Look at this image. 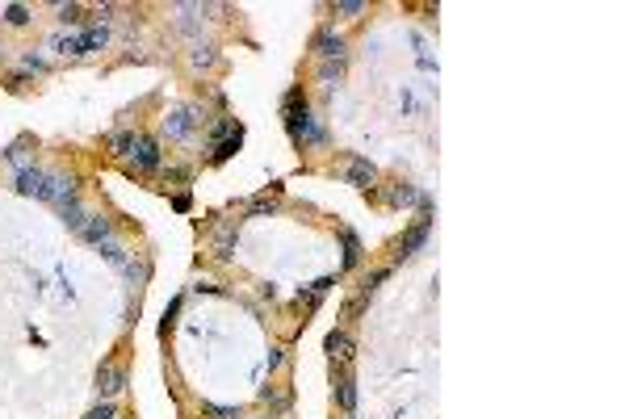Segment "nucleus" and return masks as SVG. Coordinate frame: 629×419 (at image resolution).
<instances>
[{
	"label": "nucleus",
	"mask_w": 629,
	"mask_h": 419,
	"mask_svg": "<svg viewBox=\"0 0 629 419\" xmlns=\"http://www.w3.org/2000/svg\"><path fill=\"white\" fill-rule=\"evenodd\" d=\"M285 130H290V139L298 143V147H319V143H327V130H323V122L311 113V105H307V96L294 93L285 96Z\"/></svg>",
	"instance_id": "nucleus-1"
},
{
	"label": "nucleus",
	"mask_w": 629,
	"mask_h": 419,
	"mask_svg": "<svg viewBox=\"0 0 629 419\" xmlns=\"http://www.w3.org/2000/svg\"><path fill=\"white\" fill-rule=\"evenodd\" d=\"M105 43H109V30H105V26H89L84 34H72V38L55 34V38H50V50H63V55H89V50H101Z\"/></svg>",
	"instance_id": "nucleus-2"
},
{
	"label": "nucleus",
	"mask_w": 629,
	"mask_h": 419,
	"mask_svg": "<svg viewBox=\"0 0 629 419\" xmlns=\"http://www.w3.org/2000/svg\"><path fill=\"white\" fill-rule=\"evenodd\" d=\"M193 126H197V109H193V105H180V109H173V113L164 118V135H168V139H189Z\"/></svg>",
	"instance_id": "nucleus-3"
},
{
	"label": "nucleus",
	"mask_w": 629,
	"mask_h": 419,
	"mask_svg": "<svg viewBox=\"0 0 629 419\" xmlns=\"http://www.w3.org/2000/svg\"><path fill=\"white\" fill-rule=\"evenodd\" d=\"M131 160H135V168H143V172H155L160 168V147H155V139L138 135L135 147H131Z\"/></svg>",
	"instance_id": "nucleus-4"
},
{
	"label": "nucleus",
	"mask_w": 629,
	"mask_h": 419,
	"mask_svg": "<svg viewBox=\"0 0 629 419\" xmlns=\"http://www.w3.org/2000/svg\"><path fill=\"white\" fill-rule=\"evenodd\" d=\"M314 50L323 55V63H336V59H344V38L327 26V30H319V38H314Z\"/></svg>",
	"instance_id": "nucleus-5"
},
{
	"label": "nucleus",
	"mask_w": 629,
	"mask_h": 419,
	"mask_svg": "<svg viewBox=\"0 0 629 419\" xmlns=\"http://www.w3.org/2000/svg\"><path fill=\"white\" fill-rule=\"evenodd\" d=\"M46 201H55V206L76 201V181H72V177H50V172H46Z\"/></svg>",
	"instance_id": "nucleus-6"
},
{
	"label": "nucleus",
	"mask_w": 629,
	"mask_h": 419,
	"mask_svg": "<svg viewBox=\"0 0 629 419\" xmlns=\"http://www.w3.org/2000/svg\"><path fill=\"white\" fill-rule=\"evenodd\" d=\"M80 239H84V243H97V247H101V243H109V239H114V227H109V218H101V214H89V218H84V227H80Z\"/></svg>",
	"instance_id": "nucleus-7"
},
{
	"label": "nucleus",
	"mask_w": 629,
	"mask_h": 419,
	"mask_svg": "<svg viewBox=\"0 0 629 419\" xmlns=\"http://www.w3.org/2000/svg\"><path fill=\"white\" fill-rule=\"evenodd\" d=\"M97 390H101V394L126 390V369H122V365H101V369H97Z\"/></svg>",
	"instance_id": "nucleus-8"
},
{
	"label": "nucleus",
	"mask_w": 629,
	"mask_h": 419,
	"mask_svg": "<svg viewBox=\"0 0 629 419\" xmlns=\"http://www.w3.org/2000/svg\"><path fill=\"white\" fill-rule=\"evenodd\" d=\"M344 181L357 189H369L373 181H378V168L369 164V160H349V168H344Z\"/></svg>",
	"instance_id": "nucleus-9"
},
{
	"label": "nucleus",
	"mask_w": 629,
	"mask_h": 419,
	"mask_svg": "<svg viewBox=\"0 0 629 419\" xmlns=\"http://www.w3.org/2000/svg\"><path fill=\"white\" fill-rule=\"evenodd\" d=\"M17 189H21L26 197H43L46 201V172L43 168H26V172H17Z\"/></svg>",
	"instance_id": "nucleus-10"
},
{
	"label": "nucleus",
	"mask_w": 629,
	"mask_h": 419,
	"mask_svg": "<svg viewBox=\"0 0 629 419\" xmlns=\"http://www.w3.org/2000/svg\"><path fill=\"white\" fill-rule=\"evenodd\" d=\"M323 348H327L332 361H353V340H349V331H332Z\"/></svg>",
	"instance_id": "nucleus-11"
},
{
	"label": "nucleus",
	"mask_w": 629,
	"mask_h": 419,
	"mask_svg": "<svg viewBox=\"0 0 629 419\" xmlns=\"http://www.w3.org/2000/svg\"><path fill=\"white\" fill-rule=\"evenodd\" d=\"M235 235H239V223H219L214 227V252L231 260V247H235Z\"/></svg>",
	"instance_id": "nucleus-12"
},
{
	"label": "nucleus",
	"mask_w": 629,
	"mask_h": 419,
	"mask_svg": "<svg viewBox=\"0 0 629 419\" xmlns=\"http://www.w3.org/2000/svg\"><path fill=\"white\" fill-rule=\"evenodd\" d=\"M332 285H336L332 277H319V281L311 285V289H307V294H298V306H307V311H314V306H319V298H323V294H327Z\"/></svg>",
	"instance_id": "nucleus-13"
},
{
	"label": "nucleus",
	"mask_w": 629,
	"mask_h": 419,
	"mask_svg": "<svg viewBox=\"0 0 629 419\" xmlns=\"http://www.w3.org/2000/svg\"><path fill=\"white\" fill-rule=\"evenodd\" d=\"M336 394H340V407H344V415H353V407H357V381H353L349 373L340 377V390H336Z\"/></svg>",
	"instance_id": "nucleus-14"
},
{
	"label": "nucleus",
	"mask_w": 629,
	"mask_h": 419,
	"mask_svg": "<svg viewBox=\"0 0 629 419\" xmlns=\"http://www.w3.org/2000/svg\"><path fill=\"white\" fill-rule=\"evenodd\" d=\"M101 256H105V260H109L114 269H126V264H131L126 247H122V243H114V239H109V243H101Z\"/></svg>",
	"instance_id": "nucleus-15"
},
{
	"label": "nucleus",
	"mask_w": 629,
	"mask_h": 419,
	"mask_svg": "<svg viewBox=\"0 0 629 419\" xmlns=\"http://www.w3.org/2000/svg\"><path fill=\"white\" fill-rule=\"evenodd\" d=\"M59 214H63V223H67V227H72L76 235H80V227H84V218H89V214L80 210V201H67V206H59Z\"/></svg>",
	"instance_id": "nucleus-16"
},
{
	"label": "nucleus",
	"mask_w": 629,
	"mask_h": 419,
	"mask_svg": "<svg viewBox=\"0 0 629 419\" xmlns=\"http://www.w3.org/2000/svg\"><path fill=\"white\" fill-rule=\"evenodd\" d=\"M135 130H114V135H109V151H114V155H131V147H135Z\"/></svg>",
	"instance_id": "nucleus-17"
},
{
	"label": "nucleus",
	"mask_w": 629,
	"mask_h": 419,
	"mask_svg": "<svg viewBox=\"0 0 629 419\" xmlns=\"http://www.w3.org/2000/svg\"><path fill=\"white\" fill-rule=\"evenodd\" d=\"M319 80H323L327 89H336V84L344 80V59H336V63H323V67H319Z\"/></svg>",
	"instance_id": "nucleus-18"
},
{
	"label": "nucleus",
	"mask_w": 629,
	"mask_h": 419,
	"mask_svg": "<svg viewBox=\"0 0 629 419\" xmlns=\"http://www.w3.org/2000/svg\"><path fill=\"white\" fill-rule=\"evenodd\" d=\"M239 139H244V130H239V135H231V139H226V143H214V151H210V160H214V164H223V160H231V155L239 151Z\"/></svg>",
	"instance_id": "nucleus-19"
},
{
	"label": "nucleus",
	"mask_w": 629,
	"mask_h": 419,
	"mask_svg": "<svg viewBox=\"0 0 629 419\" xmlns=\"http://www.w3.org/2000/svg\"><path fill=\"white\" fill-rule=\"evenodd\" d=\"M340 239H344V269H353V264L361 260V243H357V235H353V231H344Z\"/></svg>",
	"instance_id": "nucleus-20"
},
{
	"label": "nucleus",
	"mask_w": 629,
	"mask_h": 419,
	"mask_svg": "<svg viewBox=\"0 0 629 419\" xmlns=\"http://www.w3.org/2000/svg\"><path fill=\"white\" fill-rule=\"evenodd\" d=\"M248 210H252V214H273V210H277V193H261V197H252V201H248Z\"/></svg>",
	"instance_id": "nucleus-21"
},
{
	"label": "nucleus",
	"mask_w": 629,
	"mask_h": 419,
	"mask_svg": "<svg viewBox=\"0 0 629 419\" xmlns=\"http://www.w3.org/2000/svg\"><path fill=\"white\" fill-rule=\"evenodd\" d=\"M9 164H13L17 172H26V168H30V155H26V139H21V143H13V147H9Z\"/></svg>",
	"instance_id": "nucleus-22"
},
{
	"label": "nucleus",
	"mask_w": 629,
	"mask_h": 419,
	"mask_svg": "<svg viewBox=\"0 0 629 419\" xmlns=\"http://www.w3.org/2000/svg\"><path fill=\"white\" fill-rule=\"evenodd\" d=\"M390 201H395V206H411V201H424V197H420L411 185H399V189H390Z\"/></svg>",
	"instance_id": "nucleus-23"
},
{
	"label": "nucleus",
	"mask_w": 629,
	"mask_h": 419,
	"mask_svg": "<svg viewBox=\"0 0 629 419\" xmlns=\"http://www.w3.org/2000/svg\"><path fill=\"white\" fill-rule=\"evenodd\" d=\"M202 411H206L210 419H239L244 415L239 407H214V403H202Z\"/></svg>",
	"instance_id": "nucleus-24"
},
{
	"label": "nucleus",
	"mask_w": 629,
	"mask_h": 419,
	"mask_svg": "<svg viewBox=\"0 0 629 419\" xmlns=\"http://www.w3.org/2000/svg\"><path fill=\"white\" fill-rule=\"evenodd\" d=\"M4 21H9V26H26V21H30V9H26V4H9V9H4Z\"/></svg>",
	"instance_id": "nucleus-25"
},
{
	"label": "nucleus",
	"mask_w": 629,
	"mask_h": 419,
	"mask_svg": "<svg viewBox=\"0 0 629 419\" xmlns=\"http://www.w3.org/2000/svg\"><path fill=\"white\" fill-rule=\"evenodd\" d=\"M332 13L336 17H357V13H365V4L361 0H340V4H332Z\"/></svg>",
	"instance_id": "nucleus-26"
},
{
	"label": "nucleus",
	"mask_w": 629,
	"mask_h": 419,
	"mask_svg": "<svg viewBox=\"0 0 629 419\" xmlns=\"http://www.w3.org/2000/svg\"><path fill=\"white\" fill-rule=\"evenodd\" d=\"M189 63H193V67H210V63H214V47H193Z\"/></svg>",
	"instance_id": "nucleus-27"
},
{
	"label": "nucleus",
	"mask_w": 629,
	"mask_h": 419,
	"mask_svg": "<svg viewBox=\"0 0 629 419\" xmlns=\"http://www.w3.org/2000/svg\"><path fill=\"white\" fill-rule=\"evenodd\" d=\"M55 13H59V21H63V26H67V21H72V26H76V21H84V17H80V13H84L80 4H59Z\"/></svg>",
	"instance_id": "nucleus-28"
},
{
	"label": "nucleus",
	"mask_w": 629,
	"mask_h": 419,
	"mask_svg": "<svg viewBox=\"0 0 629 419\" xmlns=\"http://www.w3.org/2000/svg\"><path fill=\"white\" fill-rule=\"evenodd\" d=\"M114 415H118V411H114V403H101V407H92L84 419H114Z\"/></svg>",
	"instance_id": "nucleus-29"
},
{
	"label": "nucleus",
	"mask_w": 629,
	"mask_h": 419,
	"mask_svg": "<svg viewBox=\"0 0 629 419\" xmlns=\"http://www.w3.org/2000/svg\"><path fill=\"white\" fill-rule=\"evenodd\" d=\"M21 63H26V72H46V63H43V59H38V55H26Z\"/></svg>",
	"instance_id": "nucleus-30"
}]
</instances>
